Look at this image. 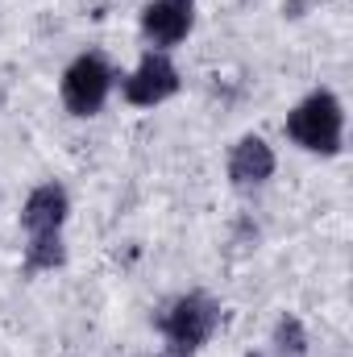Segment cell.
Listing matches in <instances>:
<instances>
[{"mask_svg":"<svg viewBox=\"0 0 353 357\" xmlns=\"http://www.w3.org/2000/svg\"><path fill=\"white\" fill-rule=\"evenodd\" d=\"M142 29L154 46H175L191 33V4L183 0H154L142 8Z\"/></svg>","mask_w":353,"mask_h":357,"instance_id":"cell-6","label":"cell"},{"mask_svg":"<svg viewBox=\"0 0 353 357\" xmlns=\"http://www.w3.org/2000/svg\"><path fill=\"white\" fill-rule=\"evenodd\" d=\"M67 262V250H63V237L59 233H46V237H29V250H25V266L29 270H54Z\"/></svg>","mask_w":353,"mask_h":357,"instance_id":"cell-8","label":"cell"},{"mask_svg":"<svg viewBox=\"0 0 353 357\" xmlns=\"http://www.w3.org/2000/svg\"><path fill=\"white\" fill-rule=\"evenodd\" d=\"M250 357H258V354H250Z\"/></svg>","mask_w":353,"mask_h":357,"instance_id":"cell-11","label":"cell"},{"mask_svg":"<svg viewBox=\"0 0 353 357\" xmlns=\"http://www.w3.org/2000/svg\"><path fill=\"white\" fill-rule=\"evenodd\" d=\"M67 208H71V204H67V191H63L59 183H42V187L29 191L25 208H21V225H25L29 237L59 233L63 220H67Z\"/></svg>","mask_w":353,"mask_h":357,"instance_id":"cell-5","label":"cell"},{"mask_svg":"<svg viewBox=\"0 0 353 357\" xmlns=\"http://www.w3.org/2000/svg\"><path fill=\"white\" fill-rule=\"evenodd\" d=\"M274 345H278V354H283V357H303V354H308L303 324H299L295 316H283V320L274 324Z\"/></svg>","mask_w":353,"mask_h":357,"instance_id":"cell-9","label":"cell"},{"mask_svg":"<svg viewBox=\"0 0 353 357\" xmlns=\"http://www.w3.org/2000/svg\"><path fill=\"white\" fill-rule=\"evenodd\" d=\"M183 4H191V0H183Z\"/></svg>","mask_w":353,"mask_h":357,"instance_id":"cell-10","label":"cell"},{"mask_svg":"<svg viewBox=\"0 0 353 357\" xmlns=\"http://www.w3.org/2000/svg\"><path fill=\"white\" fill-rule=\"evenodd\" d=\"M287 137L312 154H341V137H345V112L341 100L333 91H312L308 100H299L287 116Z\"/></svg>","mask_w":353,"mask_h":357,"instance_id":"cell-1","label":"cell"},{"mask_svg":"<svg viewBox=\"0 0 353 357\" xmlns=\"http://www.w3.org/2000/svg\"><path fill=\"white\" fill-rule=\"evenodd\" d=\"M270 175H274V150L262 137H241L233 146V158H229V178L237 187H254V183H262Z\"/></svg>","mask_w":353,"mask_h":357,"instance_id":"cell-7","label":"cell"},{"mask_svg":"<svg viewBox=\"0 0 353 357\" xmlns=\"http://www.w3.org/2000/svg\"><path fill=\"white\" fill-rule=\"evenodd\" d=\"M108 88H112L108 63L100 54H80L63 75V104L75 116H96L108 100Z\"/></svg>","mask_w":353,"mask_h":357,"instance_id":"cell-3","label":"cell"},{"mask_svg":"<svg viewBox=\"0 0 353 357\" xmlns=\"http://www.w3.org/2000/svg\"><path fill=\"white\" fill-rule=\"evenodd\" d=\"M216 324H220V303L208 299V295H200V291L175 299V303L163 312V320H158V328H163L171 354H179V357L195 354V349L216 333Z\"/></svg>","mask_w":353,"mask_h":357,"instance_id":"cell-2","label":"cell"},{"mask_svg":"<svg viewBox=\"0 0 353 357\" xmlns=\"http://www.w3.org/2000/svg\"><path fill=\"white\" fill-rule=\"evenodd\" d=\"M175 91H179V71L167 54H146L137 63V71L125 79V100L133 108H154V104L171 100Z\"/></svg>","mask_w":353,"mask_h":357,"instance_id":"cell-4","label":"cell"}]
</instances>
